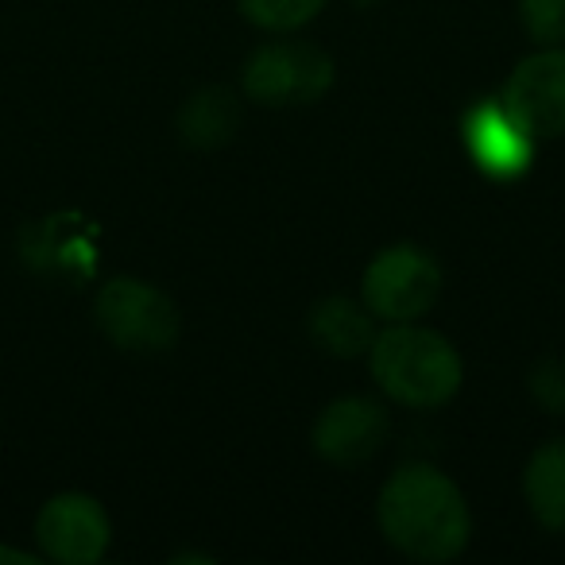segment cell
Instances as JSON below:
<instances>
[{
  "label": "cell",
  "mask_w": 565,
  "mask_h": 565,
  "mask_svg": "<svg viewBox=\"0 0 565 565\" xmlns=\"http://www.w3.org/2000/svg\"><path fill=\"white\" fill-rule=\"evenodd\" d=\"M526 387L546 415H565V356H542L526 376Z\"/></svg>",
  "instance_id": "15"
},
{
  "label": "cell",
  "mask_w": 565,
  "mask_h": 565,
  "mask_svg": "<svg viewBox=\"0 0 565 565\" xmlns=\"http://www.w3.org/2000/svg\"><path fill=\"white\" fill-rule=\"evenodd\" d=\"M441 295V267L418 244H392L364 267L361 299L380 322H418Z\"/></svg>",
  "instance_id": "4"
},
{
  "label": "cell",
  "mask_w": 565,
  "mask_h": 565,
  "mask_svg": "<svg viewBox=\"0 0 565 565\" xmlns=\"http://www.w3.org/2000/svg\"><path fill=\"white\" fill-rule=\"evenodd\" d=\"M310 333L330 356H353L369 353L376 341V315L364 307V299H345V295H330L310 310Z\"/></svg>",
  "instance_id": "10"
},
{
  "label": "cell",
  "mask_w": 565,
  "mask_h": 565,
  "mask_svg": "<svg viewBox=\"0 0 565 565\" xmlns=\"http://www.w3.org/2000/svg\"><path fill=\"white\" fill-rule=\"evenodd\" d=\"M500 97L539 140L565 136V43L526 55L503 82Z\"/></svg>",
  "instance_id": "8"
},
{
  "label": "cell",
  "mask_w": 565,
  "mask_h": 565,
  "mask_svg": "<svg viewBox=\"0 0 565 565\" xmlns=\"http://www.w3.org/2000/svg\"><path fill=\"white\" fill-rule=\"evenodd\" d=\"M384 539L415 562H454L472 534L461 488L426 461H411L387 477L376 503Z\"/></svg>",
  "instance_id": "1"
},
{
  "label": "cell",
  "mask_w": 565,
  "mask_h": 565,
  "mask_svg": "<svg viewBox=\"0 0 565 565\" xmlns=\"http://www.w3.org/2000/svg\"><path fill=\"white\" fill-rule=\"evenodd\" d=\"M236 128H241V102L225 86L198 89L179 113V132L190 148H221L233 140Z\"/></svg>",
  "instance_id": "12"
},
{
  "label": "cell",
  "mask_w": 565,
  "mask_h": 565,
  "mask_svg": "<svg viewBox=\"0 0 565 565\" xmlns=\"http://www.w3.org/2000/svg\"><path fill=\"white\" fill-rule=\"evenodd\" d=\"M322 9H326V0H241V12L248 24L264 28V32H282V35L307 28Z\"/></svg>",
  "instance_id": "13"
},
{
  "label": "cell",
  "mask_w": 565,
  "mask_h": 565,
  "mask_svg": "<svg viewBox=\"0 0 565 565\" xmlns=\"http://www.w3.org/2000/svg\"><path fill=\"white\" fill-rule=\"evenodd\" d=\"M519 20L539 47L565 43V0H519Z\"/></svg>",
  "instance_id": "14"
},
{
  "label": "cell",
  "mask_w": 565,
  "mask_h": 565,
  "mask_svg": "<svg viewBox=\"0 0 565 565\" xmlns=\"http://www.w3.org/2000/svg\"><path fill=\"white\" fill-rule=\"evenodd\" d=\"M372 380L387 399L415 411H434L461 392L465 364L454 341L415 322H392L369 349Z\"/></svg>",
  "instance_id": "2"
},
{
  "label": "cell",
  "mask_w": 565,
  "mask_h": 565,
  "mask_svg": "<svg viewBox=\"0 0 565 565\" xmlns=\"http://www.w3.org/2000/svg\"><path fill=\"white\" fill-rule=\"evenodd\" d=\"M523 495L531 515L550 534H565V438L542 441L523 469Z\"/></svg>",
  "instance_id": "11"
},
{
  "label": "cell",
  "mask_w": 565,
  "mask_h": 565,
  "mask_svg": "<svg viewBox=\"0 0 565 565\" xmlns=\"http://www.w3.org/2000/svg\"><path fill=\"white\" fill-rule=\"evenodd\" d=\"M461 143L480 174L515 182L534 167L539 136L503 105V97H480L461 113Z\"/></svg>",
  "instance_id": "6"
},
{
  "label": "cell",
  "mask_w": 565,
  "mask_h": 565,
  "mask_svg": "<svg viewBox=\"0 0 565 565\" xmlns=\"http://www.w3.org/2000/svg\"><path fill=\"white\" fill-rule=\"evenodd\" d=\"M315 449L330 465H364L384 449L387 441V415L376 399H364V395H345V399H333L330 407L318 415L315 434H310Z\"/></svg>",
  "instance_id": "9"
},
{
  "label": "cell",
  "mask_w": 565,
  "mask_h": 565,
  "mask_svg": "<svg viewBox=\"0 0 565 565\" xmlns=\"http://www.w3.org/2000/svg\"><path fill=\"white\" fill-rule=\"evenodd\" d=\"M333 86V58L302 40H271L244 63V94L256 105H315Z\"/></svg>",
  "instance_id": "5"
},
{
  "label": "cell",
  "mask_w": 565,
  "mask_h": 565,
  "mask_svg": "<svg viewBox=\"0 0 565 565\" xmlns=\"http://www.w3.org/2000/svg\"><path fill=\"white\" fill-rule=\"evenodd\" d=\"M94 322L117 349L140 356L167 353L182 333V318L171 295H163L148 279H132V275L109 279L97 291Z\"/></svg>",
  "instance_id": "3"
},
{
  "label": "cell",
  "mask_w": 565,
  "mask_h": 565,
  "mask_svg": "<svg viewBox=\"0 0 565 565\" xmlns=\"http://www.w3.org/2000/svg\"><path fill=\"white\" fill-rule=\"evenodd\" d=\"M0 562H20V565H35V554H28V550H12V546H0Z\"/></svg>",
  "instance_id": "16"
},
{
  "label": "cell",
  "mask_w": 565,
  "mask_h": 565,
  "mask_svg": "<svg viewBox=\"0 0 565 565\" xmlns=\"http://www.w3.org/2000/svg\"><path fill=\"white\" fill-rule=\"evenodd\" d=\"M113 526L105 508L86 492L51 495L35 515V542L43 557L58 565H89L102 562L109 550Z\"/></svg>",
  "instance_id": "7"
}]
</instances>
